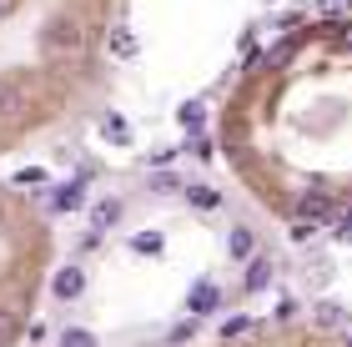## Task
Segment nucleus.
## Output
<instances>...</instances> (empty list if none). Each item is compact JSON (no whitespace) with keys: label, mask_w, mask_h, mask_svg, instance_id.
<instances>
[{"label":"nucleus","mask_w":352,"mask_h":347,"mask_svg":"<svg viewBox=\"0 0 352 347\" xmlns=\"http://www.w3.org/2000/svg\"><path fill=\"white\" fill-rule=\"evenodd\" d=\"M212 151H217V146H212V136H201V131L191 136V156H197V161H212Z\"/></svg>","instance_id":"18"},{"label":"nucleus","mask_w":352,"mask_h":347,"mask_svg":"<svg viewBox=\"0 0 352 347\" xmlns=\"http://www.w3.org/2000/svg\"><path fill=\"white\" fill-rule=\"evenodd\" d=\"M332 236H338V242H352V216H342V222H338V232H332Z\"/></svg>","instance_id":"24"},{"label":"nucleus","mask_w":352,"mask_h":347,"mask_svg":"<svg viewBox=\"0 0 352 347\" xmlns=\"http://www.w3.org/2000/svg\"><path fill=\"white\" fill-rule=\"evenodd\" d=\"M15 337H21V312L10 302H0V347H10Z\"/></svg>","instance_id":"14"},{"label":"nucleus","mask_w":352,"mask_h":347,"mask_svg":"<svg viewBox=\"0 0 352 347\" xmlns=\"http://www.w3.org/2000/svg\"><path fill=\"white\" fill-rule=\"evenodd\" d=\"M182 197H186L197 212H217V207H221V192H212V186H201V181H197V186H186Z\"/></svg>","instance_id":"12"},{"label":"nucleus","mask_w":352,"mask_h":347,"mask_svg":"<svg viewBox=\"0 0 352 347\" xmlns=\"http://www.w3.org/2000/svg\"><path fill=\"white\" fill-rule=\"evenodd\" d=\"M297 312H302V307H297V297H282V302H277V317H282V322H292Z\"/></svg>","instance_id":"22"},{"label":"nucleus","mask_w":352,"mask_h":347,"mask_svg":"<svg viewBox=\"0 0 352 347\" xmlns=\"http://www.w3.org/2000/svg\"><path fill=\"white\" fill-rule=\"evenodd\" d=\"M116 222H121V201L116 197H106V201H96V207H91V232H111Z\"/></svg>","instance_id":"7"},{"label":"nucleus","mask_w":352,"mask_h":347,"mask_svg":"<svg viewBox=\"0 0 352 347\" xmlns=\"http://www.w3.org/2000/svg\"><path fill=\"white\" fill-rule=\"evenodd\" d=\"M81 201H86V181H66V186H56V197H51V216L76 212Z\"/></svg>","instance_id":"5"},{"label":"nucleus","mask_w":352,"mask_h":347,"mask_svg":"<svg viewBox=\"0 0 352 347\" xmlns=\"http://www.w3.org/2000/svg\"><path fill=\"white\" fill-rule=\"evenodd\" d=\"M312 322L322 327V333H342V327H347V312H342L338 302H317V307H312Z\"/></svg>","instance_id":"9"},{"label":"nucleus","mask_w":352,"mask_h":347,"mask_svg":"<svg viewBox=\"0 0 352 347\" xmlns=\"http://www.w3.org/2000/svg\"><path fill=\"white\" fill-rule=\"evenodd\" d=\"M287 236H292L297 247H307L312 236H317V222H307V216H292V227H287Z\"/></svg>","instance_id":"16"},{"label":"nucleus","mask_w":352,"mask_h":347,"mask_svg":"<svg viewBox=\"0 0 352 347\" xmlns=\"http://www.w3.org/2000/svg\"><path fill=\"white\" fill-rule=\"evenodd\" d=\"M292 216H307V222H317V227H338L342 222V201L338 197H327V192H302L297 197V207H292Z\"/></svg>","instance_id":"1"},{"label":"nucleus","mask_w":352,"mask_h":347,"mask_svg":"<svg viewBox=\"0 0 352 347\" xmlns=\"http://www.w3.org/2000/svg\"><path fill=\"white\" fill-rule=\"evenodd\" d=\"M342 45H352V25H342Z\"/></svg>","instance_id":"26"},{"label":"nucleus","mask_w":352,"mask_h":347,"mask_svg":"<svg viewBox=\"0 0 352 347\" xmlns=\"http://www.w3.org/2000/svg\"><path fill=\"white\" fill-rule=\"evenodd\" d=\"M41 181H45L41 166H21V171H15V186H41Z\"/></svg>","instance_id":"19"},{"label":"nucleus","mask_w":352,"mask_h":347,"mask_svg":"<svg viewBox=\"0 0 352 347\" xmlns=\"http://www.w3.org/2000/svg\"><path fill=\"white\" fill-rule=\"evenodd\" d=\"M51 292L60 297V302H76V297L86 292V272H81V267H60L56 282H51Z\"/></svg>","instance_id":"3"},{"label":"nucleus","mask_w":352,"mask_h":347,"mask_svg":"<svg viewBox=\"0 0 352 347\" xmlns=\"http://www.w3.org/2000/svg\"><path fill=\"white\" fill-rule=\"evenodd\" d=\"M136 51H141V41H136L126 25H116V30H111V56H121V60H136Z\"/></svg>","instance_id":"11"},{"label":"nucleus","mask_w":352,"mask_h":347,"mask_svg":"<svg viewBox=\"0 0 352 347\" xmlns=\"http://www.w3.org/2000/svg\"><path fill=\"white\" fill-rule=\"evenodd\" d=\"M56 347H101V342H96V333H86V327H66Z\"/></svg>","instance_id":"15"},{"label":"nucleus","mask_w":352,"mask_h":347,"mask_svg":"<svg viewBox=\"0 0 352 347\" xmlns=\"http://www.w3.org/2000/svg\"><path fill=\"white\" fill-rule=\"evenodd\" d=\"M176 121H182L186 131L197 136V131H201V121H206V101H201V96H191V101L182 106V111H176Z\"/></svg>","instance_id":"13"},{"label":"nucleus","mask_w":352,"mask_h":347,"mask_svg":"<svg viewBox=\"0 0 352 347\" xmlns=\"http://www.w3.org/2000/svg\"><path fill=\"white\" fill-rule=\"evenodd\" d=\"M247 327H252V317H227V322H221V337H242Z\"/></svg>","instance_id":"20"},{"label":"nucleus","mask_w":352,"mask_h":347,"mask_svg":"<svg viewBox=\"0 0 352 347\" xmlns=\"http://www.w3.org/2000/svg\"><path fill=\"white\" fill-rule=\"evenodd\" d=\"M131 247H136V251H146V257H151V251H162V236H156V232H146V236H136Z\"/></svg>","instance_id":"21"},{"label":"nucleus","mask_w":352,"mask_h":347,"mask_svg":"<svg viewBox=\"0 0 352 347\" xmlns=\"http://www.w3.org/2000/svg\"><path fill=\"white\" fill-rule=\"evenodd\" d=\"M352 5V0H317V10H327V15H342Z\"/></svg>","instance_id":"23"},{"label":"nucleus","mask_w":352,"mask_h":347,"mask_svg":"<svg viewBox=\"0 0 352 347\" xmlns=\"http://www.w3.org/2000/svg\"><path fill=\"white\" fill-rule=\"evenodd\" d=\"M186 312H191V317H212V312H221V287H217L212 277L191 282V292H186Z\"/></svg>","instance_id":"2"},{"label":"nucleus","mask_w":352,"mask_h":347,"mask_svg":"<svg viewBox=\"0 0 352 347\" xmlns=\"http://www.w3.org/2000/svg\"><path fill=\"white\" fill-rule=\"evenodd\" d=\"M76 41H81V30H76L71 15H56V21L45 25V45H76Z\"/></svg>","instance_id":"8"},{"label":"nucleus","mask_w":352,"mask_h":347,"mask_svg":"<svg viewBox=\"0 0 352 347\" xmlns=\"http://www.w3.org/2000/svg\"><path fill=\"white\" fill-rule=\"evenodd\" d=\"M242 287H247V292H262V287H272V257H262V251H257V257L247 262Z\"/></svg>","instance_id":"6"},{"label":"nucleus","mask_w":352,"mask_h":347,"mask_svg":"<svg viewBox=\"0 0 352 347\" xmlns=\"http://www.w3.org/2000/svg\"><path fill=\"white\" fill-rule=\"evenodd\" d=\"M101 136L111 141V146H131V121L111 111V116H101Z\"/></svg>","instance_id":"10"},{"label":"nucleus","mask_w":352,"mask_h":347,"mask_svg":"<svg viewBox=\"0 0 352 347\" xmlns=\"http://www.w3.org/2000/svg\"><path fill=\"white\" fill-rule=\"evenodd\" d=\"M15 10V0H0V21H6V15Z\"/></svg>","instance_id":"25"},{"label":"nucleus","mask_w":352,"mask_h":347,"mask_svg":"<svg viewBox=\"0 0 352 347\" xmlns=\"http://www.w3.org/2000/svg\"><path fill=\"white\" fill-rule=\"evenodd\" d=\"M151 192H156V197H171V192H186V186L176 181V171H171V177L162 171V177H151Z\"/></svg>","instance_id":"17"},{"label":"nucleus","mask_w":352,"mask_h":347,"mask_svg":"<svg viewBox=\"0 0 352 347\" xmlns=\"http://www.w3.org/2000/svg\"><path fill=\"white\" fill-rule=\"evenodd\" d=\"M347 347H352V342H347Z\"/></svg>","instance_id":"27"},{"label":"nucleus","mask_w":352,"mask_h":347,"mask_svg":"<svg viewBox=\"0 0 352 347\" xmlns=\"http://www.w3.org/2000/svg\"><path fill=\"white\" fill-rule=\"evenodd\" d=\"M227 257L252 262V257H257V232H252V227H232L227 232Z\"/></svg>","instance_id":"4"}]
</instances>
